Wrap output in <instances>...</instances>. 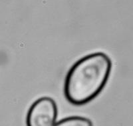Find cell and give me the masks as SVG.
Returning <instances> with one entry per match:
<instances>
[{
    "mask_svg": "<svg viewBox=\"0 0 133 126\" xmlns=\"http://www.w3.org/2000/svg\"><path fill=\"white\" fill-rule=\"evenodd\" d=\"M112 63L104 52H94L76 61L69 70L64 84L66 100L75 105L89 103L107 84Z\"/></svg>",
    "mask_w": 133,
    "mask_h": 126,
    "instance_id": "6da1fadb",
    "label": "cell"
},
{
    "mask_svg": "<svg viewBox=\"0 0 133 126\" xmlns=\"http://www.w3.org/2000/svg\"><path fill=\"white\" fill-rule=\"evenodd\" d=\"M58 116V108L53 98L47 96L36 99L28 109L27 126H53Z\"/></svg>",
    "mask_w": 133,
    "mask_h": 126,
    "instance_id": "7a4b0ae2",
    "label": "cell"
},
{
    "mask_svg": "<svg viewBox=\"0 0 133 126\" xmlns=\"http://www.w3.org/2000/svg\"><path fill=\"white\" fill-rule=\"evenodd\" d=\"M53 126H93L92 121L83 116H70L55 122Z\"/></svg>",
    "mask_w": 133,
    "mask_h": 126,
    "instance_id": "3957f363",
    "label": "cell"
}]
</instances>
